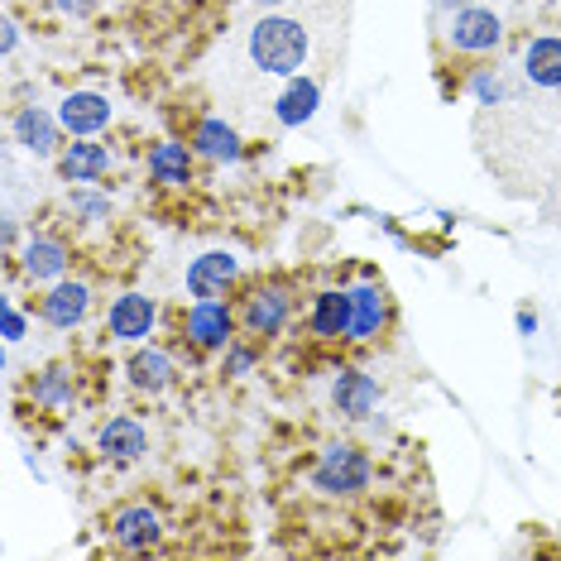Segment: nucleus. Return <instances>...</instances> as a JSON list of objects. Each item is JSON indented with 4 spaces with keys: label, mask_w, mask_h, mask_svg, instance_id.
<instances>
[{
    "label": "nucleus",
    "mask_w": 561,
    "mask_h": 561,
    "mask_svg": "<svg viewBox=\"0 0 561 561\" xmlns=\"http://www.w3.org/2000/svg\"><path fill=\"white\" fill-rule=\"evenodd\" d=\"M312 54V39L298 20L288 15H264L250 30V62L260 72H274V78H298L302 62Z\"/></svg>",
    "instance_id": "1"
},
{
    "label": "nucleus",
    "mask_w": 561,
    "mask_h": 561,
    "mask_svg": "<svg viewBox=\"0 0 561 561\" xmlns=\"http://www.w3.org/2000/svg\"><path fill=\"white\" fill-rule=\"evenodd\" d=\"M312 484L322 494H360L365 484H369L365 451H360V446H351V442L327 446L322 461H317V470H312Z\"/></svg>",
    "instance_id": "2"
},
{
    "label": "nucleus",
    "mask_w": 561,
    "mask_h": 561,
    "mask_svg": "<svg viewBox=\"0 0 561 561\" xmlns=\"http://www.w3.org/2000/svg\"><path fill=\"white\" fill-rule=\"evenodd\" d=\"M500 39H504V30H500L494 10L466 5L451 15V44L461 48V54H490V48H500Z\"/></svg>",
    "instance_id": "3"
},
{
    "label": "nucleus",
    "mask_w": 561,
    "mask_h": 561,
    "mask_svg": "<svg viewBox=\"0 0 561 561\" xmlns=\"http://www.w3.org/2000/svg\"><path fill=\"white\" fill-rule=\"evenodd\" d=\"M58 125L68 135H78V139H92L96 130H106V125H111V101L101 96V92H72V96H62Z\"/></svg>",
    "instance_id": "4"
},
{
    "label": "nucleus",
    "mask_w": 561,
    "mask_h": 561,
    "mask_svg": "<svg viewBox=\"0 0 561 561\" xmlns=\"http://www.w3.org/2000/svg\"><path fill=\"white\" fill-rule=\"evenodd\" d=\"M187 336H193L202 351L231 346V312H226V302L197 298V302H193V312H187Z\"/></svg>",
    "instance_id": "5"
},
{
    "label": "nucleus",
    "mask_w": 561,
    "mask_h": 561,
    "mask_svg": "<svg viewBox=\"0 0 561 561\" xmlns=\"http://www.w3.org/2000/svg\"><path fill=\"white\" fill-rule=\"evenodd\" d=\"M236 274H240V264L231 254L211 250V254H202V260H193V270H187V293H193V298H221Z\"/></svg>",
    "instance_id": "6"
},
{
    "label": "nucleus",
    "mask_w": 561,
    "mask_h": 561,
    "mask_svg": "<svg viewBox=\"0 0 561 561\" xmlns=\"http://www.w3.org/2000/svg\"><path fill=\"white\" fill-rule=\"evenodd\" d=\"M111 336L116 341H139L149 336V327H154V302L145 298V293H125V298L111 302Z\"/></svg>",
    "instance_id": "7"
},
{
    "label": "nucleus",
    "mask_w": 561,
    "mask_h": 561,
    "mask_svg": "<svg viewBox=\"0 0 561 561\" xmlns=\"http://www.w3.org/2000/svg\"><path fill=\"white\" fill-rule=\"evenodd\" d=\"M331 399H336V408L346 417H365L379 403V385L369 375H360V369H341L336 385H331Z\"/></svg>",
    "instance_id": "8"
},
{
    "label": "nucleus",
    "mask_w": 561,
    "mask_h": 561,
    "mask_svg": "<svg viewBox=\"0 0 561 561\" xmlns=\"http://www.w3.org/2000/svg\"><path fill=\"white\" fill-rule=\"evenodd\" d=\"M355 322V293H317L312 302V331L317 336H351Z\"/></svg>",
    "instance_id": "9"
},
{
    "label": "nucleus",
    "mask_w": 561,
    "mask_h": 561,
    "mask_svg": "<svg viewBox=\"0 0 561 561\" xmlns=\"http://www.w3.org/2000/svg\"><path fill=\"white\" fill-rule=\"evenodd\" d=\"M96 442H101V456H106V461H139L145 446H149L145 427H139L135 417H111Z\"/></svg>",
    "instance_id": "10"
},
{
    "label": "nucleus",
    "mask_w": 561,
    "mask_h": 561,
    "mask_svg": "<svg viewBox=\"0 0 561 561\" xmlns=\"http://www.w3.org/2000/svg\"><path fill=\"white\" fill-rule=\"evenodd\" d=\"M245 327L254 336H278L288 327V293L284 288H260L245 308Z\"/></svg>",
    "instance_id": "11"
},
{
    "label": "nucleus",
    "mask_w": 561,
    "mask_h": 561,
    "mask_svg": "<svg viewBox=\"0 0 561 561\" xmlns=\"http://www.w3.org/2000/svg\"><path fill=\"white\" fill-rule=\"evenodd\" d=\"M111 533H116L121 547H130V552H145V547L159 542V514H154V508H145V504L121 508L116 523H111Z\"/></svg>",
    "instance_id": "12"
},
{
    "label": "nucleus",
    "mask_w": 561,
    "mask_h": 561,
    "mask_svg": "<svg viewBox=\"0 0 561 561\" xmlns=\"http://www.w3.org/2000/svg\"><path fill=\"white\" fill-rule=\"evenodd\" d=\"M87 308H92V288L87 284H58L54 293L44 298V317L54 322L58 331H68V327H78Z\"/></svg>",
    "instance_id": "13"
},
{
    "label": "nucleus",
    "mask_w": 561,
    "mask_h": 561,
    "mask_svg": "<svg viewBox=\"0 0 561 561\" xmlns=\"http://www.w3.org/2000/svg\"><path fill=\"white\" fill-rule=\"evenodd\" d=\"M111 169L106 145H92V139H78V145L62 149V178L68 183H96L101 173Z\"/></svg>",
    "instance_id": "14"
},
{
    "label": "nucleus",
    "mask_w": 561,
    "mask_h": 561,
    "mask_svg": "<svg viewBox=\"0 0 561 561\" xmlns=\"http://www.w3.org/2000/svg\"><path fill=\"white\" fill-rule=\"evenodd\" d=\"M20 264H24V274H30L34 284H44V278H62V270H68V245H58V240H48V236H34L30 245H24Z\"/></svg>",
    "instance_id": "15"
},
{
    "label": "nucleus",
    "mask_w": 561,
    "mask_h": 561,
    "mask_svg": "<svg viewBox=\"0 0 561 561\" xmlns=\"http://www.w3.org/2000/svg\"><path fill=\"white\" fill-rule=\"evenodd\" d=\"M15 139L30 149L34 159H48L54 145H58V125H54V116H44L39 106H24L15 116Z\"/></svg>",
    "instance_id": "16"
},
{
    "label": "nucleus",
    "mask_w": 561,
    "mask_h": 561,
    "mask_svg": "<svg viewBox=\"0 0 561 561\" xmlns=\"http://www.w3.org/2000/svg\"><path fill=\"white\" fill-rule=\"evenodd\" d=\"M317 101H322V87H317L312 78H293L284 87V96L274 101V116L284 125H302V121L317 116Z\"/></svg>",
    "instance_id": "17"
},
{
    "label": "nucleus",
    "mask_w": 561,
    "mask_h": 561,
    "mask_svg": "<svg viewBox=\"0 0 561 561\" xmlns=\"http://www.w3.org/2000/svg\"><path fill=\"white\" fill-rule=\"evenodd\" d=\"M523 72L533 87H561V39H552V34L533 39L523 54Z\"/></svg>",
    "instance_id": "18"
},
{
    "label": "nucleus",
    "mask_w": 561,
    "mask_h": 561,
    "mask_svg": "<svg viewBox=\"0 0 561 561\" xmlns=\"http://www.w3.org/2000/svg\"><path fill=\"white\" fill-rule=\"evenodd\" d=\"M149 178L154 183H187L193 178V154H187V145H173V139H163V145L149 149Z\"/></svg>",
    "instance_id": "19"
},
{
    "label": "nucleus",
    "mask_w": 561,
    "mask_h": 561,
    "mask_svg": "<svg viewBox=\"0 0 561 561\" xmlns=\"http://www.w3.org/2000/svg\"><path fill=\"white\" fill-rule=\"evenodd\" d=\"M173 360L163 351H135V360H130V379H135V389H145V393H159V389H169L173 385Z\"/></svg>",
    "instance_id": "20"
},
{
    "label": "nucleus",
    "mask_w": 561,
    "mask_h": 561,
    "mask_svg": "<svg viewBox=\"0 0 561 561\" xmlns=\"http://www.w3.org/2000/svg\"><path fill=\"white\" fill-rule=\"evenodd\" d=\"M385 293H379L375 284H365V288H355V322H351V341H369L379 327H385Z\"/></svg>",
    "instance_id": "21"
},
{
    "label": "nucleus",
    "mask_w": 561,
    "mask_h": 561,
    "mask_svg": "<svg viewBox=\"0 0 561 561\" xmlns=\"http://www.w3.org/2000/svg\"><path fill=\"white\" fill-rule=\"evenodd\" d=\"M193 145L202 149L207 159H240V139H236V130L226 121H202L197 125V135H193Z\"/></svg>",
    "instance_id": "22"
},
{
    "label": "nucleus",
    "mask_w": 561,
    "mask_h": 561,
    "mask_svg": "<svg viewBox=\"0 0 561 561\" xmlns=\"http://www.w3.org/2000/svg\"><path fill=\"white\" fill-rule=\"evenodd\" d=\"M34 399L39 403H68V385H62V369H48L39 379V389H34Z\"/></svg>",
    "instance_id": "23"
},
{
    "label": "nucleus",
    "mask_w": 561,
    "mask_h": 561,
    "mask_svg": "<svg viewBox=\"0 0 561 561\" xmlns=\"http://www.w3.org/2000/svg\"><path fill=\"white\" fill-rule=\"evenodd\" d=\"M72 211H82L87 221H101V216H111V202H101L92 193H72Z\"/></svg>",
    "instance_id": "24"
},
{
    "label": "nucleus",
    "mask_w": 561,
    "mask_h": 561,
    "mask_svg": "<svg viewBox=\"0 0 561 561\" xmlns=\"http://www.w3.org/2000/svg\"><path fill=\"white\" fill-rule=\"evenodd\" d=\"M470 87H476V96L484 101V106H494V101L504 96V87H500V78H490V72H476V78H470Z\"/></svg>",
    "instance_id": "25"
},
{
    "label": "nucleus",
    "mask_w": 561,
    "mask_h": 561,
    "mask_svg": "<svg viewBox=\"0 0 561 561\" xmlns=\"http://www.w3.org/2000/svg\"><path fill=\"white\" fill-rule=\"evenodd\" d=\"M254 365V351H240V346H226V375H245Z\"/></svg>",
    "instance_id": "26"
},
{
    "label": "nucleus",
    "mask_w": 561,
    "mask_h": 561,
    "mask_svg": "<svg viewBox=\"0 0 561 561\" xmlns=\"http://www.w3.org/2000/svg\"><path fill=\"white\" fill-rule=\"evenodd\" d=\"M54 5L62 10V15H72V20H82V15H92V10H96V0H54Z\"/></svg>",
    "instance_id": "27"
},
{
    "label": "nucleus",
    "mask_w": 561,
    "mask_h": 561,
    "mask_svg": "<svg viewBox=\"0 0 561 561\" xmlns=\"http://www.w3.org/2000/svg\"><path fill=\"white\" fill-rule=\"evenodd\" d=\"M24 336V317L15 312V302H5V341H20Z\"/></svg>",
    "instance_id": "28"
},
{
    "label": "nucleus",
    "mask_w": 561,
    "mask_h": 561,
    "mask_svg": "<svg viewBox=\"0 0 561 561\" xmlns=\"http://www.w3.org/2000/svg\"><path fill=\"white\" fill-rule=\"evenodd\" d=\"M0 44H5V54H15V44H20V24L15 20H5V39Z\"/></svg>",
    "instance_id": "29"
},
{
    "label": "nucleus",
    "mask_w": 561,
    "mask_h": 561,
    "mask_svg": "<svg viewBox=\"0 0 561 561\" xmlns=\"http://www.w3.org/2000/svg\"><path fill=\"white\" fill-rule=\"evenodd\" d=\"M518 331H523V336H533V331H538V317H533L528 308H523V312H518Z\"/></svg>",
    "instance_id": "30"
},
{
    "label": "nucleus",
    "mask_w": 561,
    "mask_h": 561,
    "mask_svg": "<svg viewBox=\"0 0 561 561\" xmlns=\"http://www.w3.org/2000/svg\"><path fill=\"white\" fill-rule=\"evenodd\" d=\"M437 5H442V10H466L470 0H437Z\"/></svg>",
    "instance_id": "31"
},
{
    "label": "nucleus",
    "mask_w": 561,
    "mask_h": 561,
    "mask_svg": "<svg viewBox=\"0 0 561 561\" xmlns=\"http://www.w3.org/2000/svg\"><path fill=\"white\" fill-rule=\"evenodd\" d=\"M260 5H284V0H260Z\"/></svg>",
    "instance_id": "32"
}]
</instances>
